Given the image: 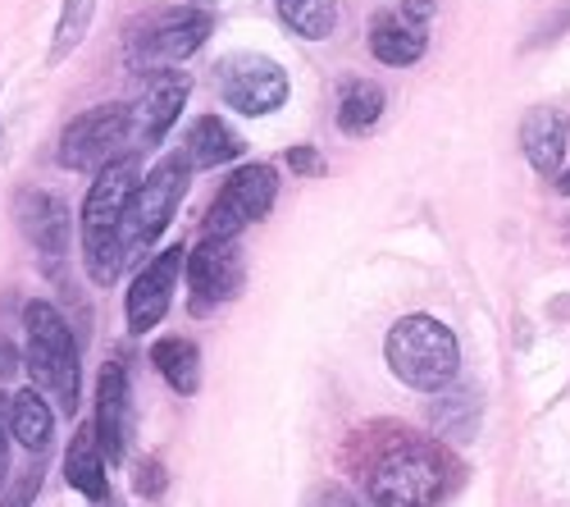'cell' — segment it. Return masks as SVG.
Wrapping results in <instances>:
<instances>
[{"label":"cell","mask_w":570,"mask_h":507,"mask_svg":"<svg viewBox=\"0 0 570 507\" xmlns=\"http://www.w3.org/2000/svg\"><path fill=\"white\" fill-rule=\"evenodd\" d=\"M137 183H141L137 152H128L115 165H106L97 174V183L87 188V202L78 215V243H82V261H87V274L97 289H110L119 280V270L128 265L119 234H124V211L137 193Z\"/></svg>","instance_id":"1"},{"label":"cell","mask_w":570,"mask_h":507,"mask_svg":"<svg viewBox=\"0 0 570 507\" xmlns=\"http://www.w3.org/2000/svg\"><path fill=\"white\" fill-rule=\"evenodd\" d=\"M448 485L452 467L430 439H397L365 471V494L374 507H439Z\"/></svg>","instance_id":"2"},{"label":"cell","mask_w":570,"mask_h":507,"mask_svg":"<svg viewBox=\"0 0 570 507\" xmlns=\"http://www.w3.org/2000/svg\"><path fill=\"white\" fill-rule=\"evenodd\" d=\"M389 371L415 393H443L461 371V343L434 315H402L384 339Z\"/></svg>","instance_id":"3"},{"label":"cell","mask_w":570,"mask_h":507,"mask_svg":"<svg viewBox=\"0 0 570 507\" xmlns=\"http://www.w3.org/2000/svg\"><path fill=\"white\" fill-rule=\"evenodd\" d=\"M23 330H28V371L37 380V389H46L65 417L78 411L82 398V361H78V339L65 325V315L51 302H28L23 306Z\"/></svg>","instance_id":"4"},{"label":"cell","mask_w":570,"mask_h":507,"mask_svg":"<svg viewBox=\"0 0 570 507\" xmlns=\"http://www.w3.org/2000/svg\"><path fill=\"white\" fill-rule=\"evenodd\" d=\"M187 178H193V160H187L183 152L160 160L147 178L137 183V193L124 211V234H119V247H124V261H137V256H147L160 238H165V228L187 193Z\"/></svg>","instance_id":"5"},{"label":"cell","mask_w":570,"mask_h":507,"mask_svg":"<svg viewBox=\"0 0 570 507\" xmlns=\"http://www.w3.org/2000/svg\"><path fill=\"white\" fill-rule=\"evenodd\" d=\"M210 37V14L202 6H174L137 19L128 28V69L137 74H165L197 56Z\"/></svg>","instance_id":"6"},{"label":"cell","mask_w":570,"mask_h":507,"mask_svg":"<svg viewBox=\"0 0 570 507\" xmlns=\"http://www.w3.org/2000/svg\"><path fill=\"white\" fill-rule=\"evenodd\" d=\"M215 87H219V101L247 119H265L274 110L288 106L293 97V82L288 69L278 60L261 56V51H233L215 65Z\"/></svg>","instance_id":"7"},{"label":"cell","mask_w":570,"mask_h":507,"mask_svg":"<svg viewBox=\"0 0 570 507\" xmlns=\"http://www.w3.org/2000/svg\"><path fill=\"white\" fill-rule=\"evenodd\" d=\"M128 143H132V110L110 101V106H97V110H82L60 133L56 160L73 174H101L106 165H115L119 156L132 152Z\"/></svg>","instance_id":"8"},{"label":"cell","mask_w":570,"mask_h":507,"mask_svg":"<svg viewBox=\"0 0 570 507\" xmlns=\"http://www.w3.org/2000/svg\"><path fill=\"white\" fill-rule=\"evenodd\" d=\"M278 197V169L274 165H243V169H233L228 183L219 188V197L210 202L206 211V228H202V238H237L243 228H252L256 220L269 215Z\"/></svg>","instance_id":"9"},{"label":"cell","mask_w":570,"mask_h":507,"mask_svg":"<svg viewBox=\"0 0 570 507\" xmlns=\"http://www.w3.org/2000/svg\"><path fill=\"white\" fill-rule=\"evenodd\" d=\"M187 284H193V315H210L215 306L233 302L243 293V256H237V238H202L183 261Z\"/></svg>","instance_id":"10"},{"label":"cell","mask_w":570,"mask_h":507,"mask_svg":"<svg viewBox=\"0 0 570 507\" xmlns=\"http://www.w3.org/2000/svg\"><path fill=\"white\" fill-rule=\"evenodd\" d=\"M183 261H187V252L174 243V247L156 252L147 265L132 274V289H128V298H124V320H128L132 334L156 330L160 320L169 315L174 284H178V274H183Z\"/></svg>","instance_id":"11"},{"label":"cell","mask_w":570,"mask_h":507,"mask_svg":"<svg viewBox=\"0 0 570 507\" xmlns=\"http://www.w3.org/2000/svg\"><path fill=\"white\" fill-rule=\"evenodd\" d=\"M187 97H193V78L187 74H178V69L156 74L147 97H141L132 110V152H156L169 137V128L178 124Z\"/></svg>","instance_id":"12"},{"label":"cell","mask_w":570,"mask_h":507,"mask_svg":"<svg viewBox=\"0 0 570 507\" xmlns=\"http://www.w3.org/2000/svg\"><path fill=\"white\" fill-rule=\"evenodd\" d=\"M97 439L106 448L110 462L128 457V371L124 361H106V371L97 380Z\"/></svg>","instance_id":"13"},{"label":"cell","mask_w":570,"mask_h":507,"mask_svg":"<svg viewBox=\"0 0 570 507\" xmlns=\"http://www.w3.org/2000/svg\"><path fill=\"white\" fill-rule=\"evenodd\" d=\"M19 228H23V238L46 261H51V256H65L69 234H73V220H69L65 197H56V193H23V202H19Z\"/></svg>","instance_id":"14"},{"label":"cell","mask_w":570,"mask_h":507,"mask_svg":"<svg viewBox=\"0 0 570 507\" xmlns=\"http://www.w3.org/2000/svg\"><path fill=\"white\" fill-rule=\"evenodd\" d=\"M106 467H110V457H106V448H101V439H97V426H78V435L69 439V452H65V476H69V485L91 503V507H110V476H106Z\"/></svg>","instance_id":"15"},{"label":"cell","mask_w":570,"mask_h":507,"mask_svg":"<svg viewBox=\"0 0 570 507\" xmlns=\"http://www.w3.org/2000/svg\"><path fill=\"white\" fill-rule=\"evenodd\" d=\"M566 143H570V115L566 110L539 106L525 115V124H520V147H525V160L539 174H561Z\"/></svg>","instance_id":"16"},{"label":"cell","mask_w":570,"mask_h":507,"mask_svg":"<svg viewBox=\"0 0 570 507\" xmlns=\"http://www.w3.org/2000/svg\"><path fill=\"white\" fill-rule=\"evenodd\" d=\"M424 46H430L424 28L406 23L402 14H374V23H370V56L379 65L406 69V65H415L424 56Z\"/></svg>","instance_id":"17"},{"label":"cell","mask_w":570,"mask_h":507,"mask_svg":"<svg viewBox=\"0 0 570 507\" xmlns=\"http://www.w3.org/2000/svg\"><path fill=\"white\" fill-rule=\"evenodd\" d=\"M183 156L197 169H215V165H228V160L243 156V137H237L219 115H202L193 128H187Z\"/></svg>","instance_id":"18"},{"label":"cell","mask_w":570,"mask_h":507,"mask_svg":"<svg viewBox=\"0 0 570 507\" xmlns=\"http://www.w3.org/2000/svg\"><path fill=\"white\" fill-rule=\"evenodd\" d=\"M10 435L28 452H46V443L56 435V407L41 398V389H19L10 398Z\"/></svg>","instance_id":"19"},{"label":"cell","mask_w":570,"mask_h":507,"mask_svg":"<svg viewBox=\"0 0 570 507\" xmlns=\"http://www.w3.org/2000/svg\"><path fill=\"white\" fill-rule=\"evenodd\" d=\"M151 365L169 380V389L183 393V398H193L202 389V352H197L193 339H160L151 348Z\"/></svg>","instance_id":"20"},{"label":"cell","mask_w":570,"mask_h":507,"mask_svg":"<svg viewBox=\"0 0 570 507\" xmlns=\"http://www.w3.org/2000/svg\"><path fill=\"white\" fill-rule=\"evenodd\" d=\"M384 110H389L384 87L356 78V82L343 87V97H338V128H343V133H370Z\"/></svg>","instance_id":"21"},{"label":"cell","mask_w":570,"mask_h":507,"mask_svg":"<svg viewBox=\"0 0 570 507\" xmlns=\"http://www.w3.org/2000/svg\"><path fill=\"white\" fill-rule=\"evenodd\" d=\"M97 6L101 0H65L56 37H51V51H46V65H60V60H69L78 51V41L91 32V23H97Z\"/></svg>","instance_id":"22"},{"label":"cell","mask_w":570,"mask_h":507,"mask_svg":"<svg viewBox=\"0 0 570 507\" xmlns=\"http://www.w3.org/2000/svg\"><path fill=\"white\" fill-rule=\"evenodd\" d=\"M474 426H480V393L465 389V393H443L434 402V430L452 443H470Z\"/></svg>","instance_id":"23"},{"label":"cell","mask_w":570,"mask_h":507,"mask_svg":"<svg viewBox=\"0 0 570 507\" xmlns=\"http://www.w3.org/2000/svg\"><path fill=\"white\" fill-rule=\"evenodd\" d=\"M278 19L306 41H324L338 23V0H278Z\"/></svg>","instance_id":"24"},{"label":"cell","mask_w":570,"mask_h":507,"mask_svg":"<svg viewBox=\"0 0 570 507\" xmlns=\"http://www.w3.org/2000/svg\"><path fill=\"white\" fill-rule=\"evenodd\" d=\"M165 485H169V476H165V467L156 462V457H137V462H132V489L141 498H160Z\"/></svg>","instance_id":"25"},{"label":"cell","mask_w":570,"mask_h":507,"mask_svg":"<svg viewBox=\"0 0 570 507\" xmlns=\"http://www.w3.org/2000/svg\"><path fill=\"white\" fill-rule=\"evenodd\" d=\"M41 476H46V471H41V467H32L23 480H14L6 494H0V507H32V498L41 494Z\"/></svg>","instance_id":"26"},{"label":"cell","mask_w":570,"mask_h":507,"mask_svg":"<svg viewBox=\"0 0 570 507\" xmlns=\"http://www.w3.org/2000/svg\"><path fill=\"white\" fill-rule=\"evenodd\" d=\"M10 398L0 393V494H6V480H10Z\"/></svg>","instance_id":"27"},{"label":"cell","mask_w":570,"mask_h":507,"mask_svg":"<svg viewBox=\"0 0 570 507\" xmlns=\"http://www.w3.org/2000/svg\"><path fill=\"white\" fill-rule=\"evenodd\" d=\"M288 169L293 174H324V156L315 152V147H288Z\"/></svg>","instance_id":"28"},{"label":"cell","mask_w":570,"mask_h":507,"mask_svg":"<svg viewBox=\"0 0 570 507\" xmlns=\"http://www.w3.org/2000/svg\"><path fill=\"white\" fill-rule=\"evenodd\" d=\"M306 507H361V503H356L347 489H338V485H320Z\"/></svg>","instance_id":"29"},{"label":"cell","mask_w":570,"mask_h":507,"mask_svg":"<svg viewBox=\"0 0 570 507\" xmlns=\"http://www.w3.org/2000/svg\"><path fill=\"white\" fill-rule=\"evenodd\" d=\"M19 365H23V352L14 348V339L0 334V384L14 380V376H19Z\"/></svg>","instance_id":"30"},{"label":"cell","mask_w":570,"mask_h":507,"mask_svg":"<svg viewBox=\"0 0 570 507\" xmlns=\"http://www.w3.org/2000/svg\"><path fill=\"white\" fill-rule=\"evenodd\" d=\"M434 14H439L434 0H402V19H406V23H415V28H424Z\"/></svg>","instance_id":"31"},{"label":"cell","mask_w":570,"mask_h":507,"mask_svg":"<svg viewBox=\"0 0 570 507\" xmlns=\"http://www.w3.org/2000/svg\"><path fill=\"white\" fill-rule=\"evenodd\" d=\"M557 193H561V197H570V169H561V174H557Z\"/></svg>","instance_id":"32"},{"label":"cell","mask_w":570,"mask_h":507,"mask_svg":"<svg viewBox=\"0 0 570 507\" xmlns=\"http://www.w3.org/2000/svg\"><path fill=\"white\" fill-rule=\"evenodd\" d=\"M0 143H6V128H0Z\"/></svg>","instance_id":"33"},{"label":"cell","mask_w":570,"mask_h":507,"mask_svg":"<svg viewBox=\"0 0 570 507\" xmlns=\"http://www.w3.org/2000/svg\"><path fill=\"white\" fill-rule=\"evenodd\" d=\"M274 6H278V0H274Z\"/></svg>","instance_id":"34"}]
</instances>
